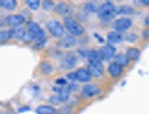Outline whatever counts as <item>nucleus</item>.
Returning <instances> with one entry per match:
<instances>
[{"label":"nucleus","mask_w":149,"mask_h":114,"mask_svg":"<svg viewBox=\"0 0 149 114\" xmlns=\"http://www.w3.org/2000/svg\"><path fill=\"white\" fill-rule=\"evenodd\" d=\"M64 25H65V28H67L69 32L74 36H81L85 32V29H84L81 25H80L72 17H65Z\"/></svg>","instance_id":"1"},{"label":"nucleus","mask_w":149,"mask_h":114,"mask_svg":"<svg viewBox=\"0 0 149 114\" xmlns=\"http://www.w3.org/2000/svg\"><path fill=\"white\" fill-rule=\"evenodd\" d=\"M116 8L114 5L111 2H106L98 8V16L102 19H110L115 14Z\"/></svg>","instance_id":"2"},{"label":"nucleus","mask_w":149,"mask_h":114,"mask_svg":"<svg viewBox=\"0 0 149 114\" xmlns=\"http://www.w3.org/2000/svg\"><path fill=\"white\" fill-rule=\"evenodd\" d=\"M47 28L49 33L55 37H61L64 35L63 26L56 19H50L49 21H48Z\"/></svg>","instance_id":"3"},{"label":"nucleus","mask_w":149,"mask_h":114,"mask_svg":"<svg viewBox=\"0 0 149 114\" xmlns=\"http://www.w3.org/2000/svg\"><path fill=\"white\" fill-rule=\"evenodd\" d=\"M76 64V57L73 53L68 52L63 56L62 59L61 60L60 66L62 69H70L72 68Z\"/></svg>","instance_id":"4"},{"label":"nucleus","mask_w":149,"mask_h":114,"mask_svg":"<svg viewBox=\"0 0 149 114\" xmlns=\"http://www.w3.org/2000/svg\"><path fill=\"white\" fill-rule=\"evenodd\" d=\"M87 70L89 71V73L91 74L92 77L94 78H100L102 77V75L103 74V66L102 64V62H92L89 63L88 65V69Z\"/></svg>","instance_id":"5"},{"label":"nucleus","mask_w":149,"mask_h":114,"mask_svg":"<svg viewBox=\"0 0 149 114\" xmlns=\"http://www.w3.org/2000/svg\"><path fill=\"white\" fill-rule=\"evenodd\" d=\"M26 21L25 17L22 15H9L6 17L5 22L6 25L12 27V28H17V27H21V25L24 24Z\"/></svg>","instance_id":"6"},{"label":"nucleus","mask_w":149,"mask_h":114,"mask_svg":"<svg viewBox=\"0 0 149 114\" xmlns=\"http://www.w3.org/2000/svg\"><path fill=\"white\" fill-rule=\"evenodd\" d=\"M27 31L33 35L36 39H40V37H45V33L43 29L38 26V25L34 21H28L27 22Z\"/></svg>","instance_id":"7"},{"label":"nucleus","mask_w":149,"mask_h":114,"mask_svg":"<svg viewBox=\"0 0 149 114\" xmlns=\"http://www.w3.org/2000/svg\"><path fill=\"white\" fill-rule=\"evenodd\" d=\"M132 26V21L129 18L122 17L116 20L113 23V28L116 30V32H123V31L127 30Z\"/></svg>","instance_id":"8"},{"label":"nucleus","mask_w":149,"mask_h":114,"mask_svg":"<svg viewBox=\"0 0 149 114\" xmlns=\"http://www.w3.org/2000/svg\"><path fill=\"white\" fill-rule=\"evenodd\" d=\"M54 11L58 15H60L61 17H66L70 16L72 13V8H70V6H68L67 4H64V3L58 4L54 8Z\"/></svg>","instance_id":"9"},{"label":"nucleus","mask_w":149,"mask_h":114,"mask_svg":"<svg viewBox=\"0 0 149 114\" xmlns=\"http://www.w3.org/2000/svg\"><path fill=\"white\" fill-rule=\"evenodd\" d=\"M76 44V39L75 37L72 36H65L62 39H61L58 42V46L61 48H72Z\"/></svg>","instance_id":"10"},{"label":"nucleus","mask_w":149,"mask_h":114,"mask_svg":"<svg viewBox=\"0 0 149 114\" xmlns=\"http://www.w3.org/2000/svg\"><path fill=\"white\" fill-rule=\"evenodd\" d=\"M99 52H100L102 59H110L111 58H113L115 53V48L112 45H105L101 48Z\"/></svg>","instance_id":"11"},{"label":"nucleus","mask_w":149,"mask_h":114,"mask_svg":"<svg viewBox=\"0 0 149 114\" xmlns=\"http://www.w3.org/2000/svg\"><path fill=\"white\" fill-rule=\"evenodd\" d=\"M8 31H9L11 39H17V40H23L24 37L26 35V32H27L23 27L12 28Z\"/></svg>","instance_id":"12"},{"label":"nucleus","mask_w":149,"mask_h":114,"mask_svg":"<svg viewBox=\"0 0 149 114\" xmlns=\"http://www.w3.org/2000/svg\"><path fill=\"white\" fill-rule=\"evenodd\" d=\"M100 92V88L94 84H88L82 88V94L85 97H93Z\"/></svg>","instance_id":"13"},{"label":"nucleus","mask_w":149,"mask_h":114,"mask_svg":"<svg viewBox=\"0 0 149 114\" xmlns=\"http://www.w3.org/2000/svg\"><path fill=\"white\" fill-rule=\"evenodd\" d=\"M76 77H77V79L81 82H87L92 79V76H91L89 71L87 69H84V68L78 69L76 71Z\"/></svg>","instance_id":"14"},{"label":"nucleus","mask_w":149,"mask_h":114,"mask_svg":"<svg viewBox=\"0 0 149 114\" xmlns=\"http://www.w3.org/2000/svg\"><path fill=\"white\" fill-rule=\"evenodd\" d=\"M108 71L109 73L111 74L112 77L113 78H117L119 76L122 74L123 72V68L120 65H118L117 63H112V64H110L109 68H108Z\"/></svg>","instance_id":"15"},{"label":"nucleus","mask_w":149,"mask_h":114,"mask_svg":"<svg viewBox=\"0 0 149 114\" xmlns=\"http://www.w3.org/2000/svg\"><path fill=\"white\" fill-rule=\"evenodd\" d=\"M57 111L54 107L49 105H41L36 109L37 114H56Z\"/></svg>","instance_id":"16"},{"label":"nucleus","mask_w":149,"mask_h":114,"mask_svg":"<svg viewBox=\"0 0 149 114\" xmlns=\"http://www.w3.org/2000/svg\"><path fill=\"white\" fill-rule=\"evenodd\" d=\"M107 39L110 43H113V44H116V43H119L122 41L123 39V37L119 32H116V31H113V32H110L107 35Z\"/></svg>","instance_id":"17"},{"label":"nucleus","mask_w":149,"mask_h":114,"mask_svg":"<svg viewBox=\"0 0 149 114\" xmlns=\"http://www.w3.org/2000/svg\"><path fill=\"white\" fill-rule=\"evenodd\" d=\"M0 7L8 10H13L17 7L16 0H0Z\"/></svg>","instance_id":"18"},{"label":"nucleus","mask_w":149,"mask_h":114,"mask_svg":"<svg viewBox=\"0 0 149 114\" xmlns=\"http://www.w3.org/2000/svg\"><path fill=\"white\" fill-rule=\"evenodd\" d=\"M140 56V51L139 49L131 48L127 49L126 51V57L129 59V60H136Z\"/></svg>","instance_id":"19"},{"label":"nucleus","mask_w":149,"mask_h":114,"mask_svg":"<svg viewBox=\"0 0 149 114\" xmlns=\"http://www.w3.org/2000/svg\"><path fill=\"white\" fill-rule=\"evenodd\" d=\"M70 88L63 87L59 90V96L58 97H59L61 101H66L70 98Z\"/></svg>","instance_id":"20"},{"label":"nucleus","mask_w":149,"mask_h":114,"mask_svg":"<svg viewBox=\"0 0 149 114\" xmlns=\"http://www.w3.org/2000/svg\"><path fill=\"white\" fill-rule=\"evenodd\" d=\"M88 59L90 63L92 62H99L102 59V57L100 55V52L97 50H91L88 53Z\"/></svg>","instance_id":"21"},{"label":"nucleus","mask_w":149,"mask_h":114,"mask_svg":"<svg viewBox=\"0 0 149 114\" xmlns=\"http://www.w3.org/2000/svg\"><path fill=\"white\" fill-rule=\"evenodd\" d=\"M115 63H117L121 67H125L129 64V59L126 57V55L119 54L115 57Z\"/></svg>","instance_id":"22"},{"label":"nucleus","mask_w":149,"mask_h":114,"mask_svg":"<svg viewBox=\"0 0 149 114\" xmlns=\"http://www.w3.org/2000/svg\"><path fill=\"white\" fill-rule=\"evenodd\" d=\"M134 12V9L129 6H121L115 11V14H131Z\"/></svg>","instance_id":"23"},{"label":"nucleus","mask_w":149,"mask_h":114,"mask_svg":"<svg viewBox=\"0 0 149 114\" xmlns=\"http://www.w3.org/2000/svg\"><path fill=\"white\" fill-rule=\"evenodd\" d=\"M40 69L44 74L49 75L52 72L53 68H52V66H51L49 62H42L40 64Z\"/></svg>","instance_id":"24"},{"label":"nucleus","mask_w":149,"mask_h":114,"mask_svg":"<svg viewBox=\"0 0 149 114\" xmlns=\"http://www.w3.org/2000/svg\"><path fill=\"white\" fill-rule=\"evenodd\" d=\"M25 3L29 6V8L32 10H37L40 7V0H26Z\"/></svg>","instance_id":"25"},{"label":"nucleus","mask_w":149,"mask_h":114,"mask_svg":"<svg viewBox=\"0 0 149 114\" xmlns=\"http://www.w3.org/2000/svg\"><path fill=\"white\" fill-rule=\"evenodd\" d=\"M47 42V39L46 37H40L35 40V44H34V47L37 48H41L45 46V44Z\"/></svg>","instance_id":"26"},{"label":"nucleus","mask_w":149,"mask_h":114,"mask_svg":"<svg viewBox=\"0 0 149 114\" xmlns=\"http://www.w3.org/2000/svg\"><path fill=\"white\" fill-rule=\"evenodd\" d=\"M11 39L9 31H0V42H4Z\"/></svg>","instance_id":"27"},{"label":"nucleus","mask_w":149,"mask_h":114,"mask_svg":"<svg viewBox=\"0 0 149 114\" xmlns=\"http://www.w3.org/2000/svg\"><path fill=\"white\" fill-rule=\"evenodd\" d=\"M58 114H72V109L69 106H62L58 111Z\"/></svg>","instance_id":"28"},{"label":"nucleus","mask_w":149,"mask_h":114,"mask_svg":"<svg viewBox=\"0 0 149 114\" xmlns=\"http://www.w3.org/2000/svg\"><path fill=\"white\" fill-rule=\"evenodd\" d=\"M42 7L45 10L47 11H49L51 8L54 7V4L51 2V1H44L43 4H42Z\"/></svg>","instance_id":"29"},{"label":"nucleus","mask_w":149,"mask_h":114,"mask_svg":"<svg viewBox=\"0 0 149 114\" xmlns=\"http://www.w3.org/2000/svg\"><path fill=\"white\" fill-rule=\"evenodd\" d=\"M85 9L89 12H95L97 10L96 6L93 3H89L85 6Z\"/></svg>","instance_id":"30"},{"label":"nucleus","mask_w":149,"mask_h":114,"mask_svg":"<svg viewBox=\"0 0 149 114\" xmlns=\"http://www.w3.org/2000/svg\"><path fill=\"white\" fill-rule=\"evenodd\" d=\"M136 39H137V36L135 35L134 33H129L126 36V40L129 41V42H134Z\"/></svg>","instance_id":"31"},{"label":"nucleus","mask_w":149,"mask_h":114,"mask_svg":"<svg viewBox=\"0 0 149 114\" xmlns=\"http://www.w3.org/2000/svg\"><path fill=\"white\" fill-rule=\"evenodd\" d=\"M49 101L51 103H53V104H59L60 102H61V100H60V99H59V97L58 96H51L50 97V99H49Z\"/></svg>","instance_id":"32"},{"label":"nucleus","mask_w":149,"mask_h":114,"mask_svg":"<svg viewBox=\"0 0 149 114\" xmlns=\"http://www.w3.org/2000/svg\"><path fill=\"white\" fill-rule=\"evenodd\" d=\"M67 79H70V80H76L77 79V77H76V72H70V73H68L67 74Z\"/></svg>","instance_id":"33"},{"label":"nucleus","mask_w":149,"mask_h":114,"mask_svg":"<svg viewBox=\"0 0 149 114\" xmlns=\"http://www.w3.org/2000/svg\"><path fill=\"white\" fill-rule=\"evenodd\" d=\"M56 83L58 84V85H65L67 82H66V80L64 79H56Z\"/></svg>","instance_id":"34"},{"label":"nucleus","mask_w":149,"mask_h":114,"mask_svg":"<svg viewBox=\"0 0 149 114\" xmlns=\"http://www.w3.org/2000/svg\"><path fill=\"white\" fill-rule=\"evenodd\" d=\"M30 110V108L29 106H25V107H21V108H19L18 109V111L19 112H25V111H28Z\"/></svg>","instance_id":"35"},{"label":"nucleus","mask_w":149,"mask_h":114,"mask_svg":"<svg viewBox=\"0 0 149 114\" xmlns=\"http://www.w3.org/2000/svg\"><path fill=\"white\" fill-rule=\"evenodd\" d=\"M143 37H144V39H148V37H149V29H146V30L144 31Z\"/></svg>","instance_id":"36"},{"label":"nucleus","mask_w":149,"mask_h":114,"mask_svg":"<svg viewBox=\"0 0 149 114\" xmlns=\"http://www.w3.org/2000/svg\"><path fill=\"white\" fill-rule=\"evenodd\" d=\"M145 25H146V26H148L149 27V15L146 16V18H145Z\"/></svg>","instance_id":"37"},{"label":"nucleus","mask_w":149,"mask_h":114,"mask_svg":"<svg viewBox=\"0 0 149 114\" xmlns=\"http://www.w3.org/2000/svg\"><path fill=\"white\" fill-rule=\"evenodd\" d=\"M138 2H141L142 4H144V5H148V6H149V0H142V1H138Z\"/></svg>","instance_id":"38"},{"label":"nucleus","mask_w":149,"mask_h":114,"mask_svg":"<svg viewBox=\"0 0 149 114\" xmlns=\"http://www.w3.org/2000/svg\"><path fill=\"white\" fill-rule=\"evenodd\" d=\"M0 114H10V113H8V112H0Z\"/></svg>","instance_id":"39"},{"label":"nucleus","mask_w":149,"mask_h":114,"mask_svg":"<svg viewBox=\"0 0 149 114\" xmlns=\"http://www.w3.org/2000/svg\"><path fill=\"white\" fill-rule=\"evenodd\" d=\"M1 26H2V21L0 20V27H1Z\"/></svg>","instance_id":"40"}]
</instances>
